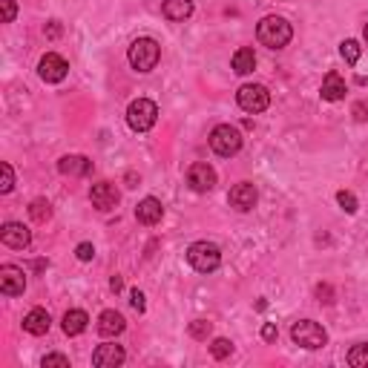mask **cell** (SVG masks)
I'll return each instance as SVG.
<instances>
[{"instance_id":"cell-24","label":"cell","mask_w":368,"mask_h":368,"mask_svg":"<svg viewBox=\"0 0 368 368\" xmlns=\"http://www.w3.org/2000/svg\"><path fill=\"white\" fill-rule=\"evenodd\" d=\"M339 55L346 58L348 66H354V64L360 61V55H362V46H360L357 41H342V43H339Z\"/></svg>"},{"instance_id":"cell-32","label":"cell","mask_w":368,"mask_h":368,"mask_svg":"<svg viewBox=\"0 0 368 368\" xmlns=\"http://www.w3.org/2000/svg\"><path fill=\"white\" fill-rule=\"evenodd\" d=\"M316 297H320V302L331 305V302H334V288H331L328 282H323V285H316Z\"/></svg>"},{"instance_id":"cell-17","label":"cell","mask_w":368,"mask_h":368,"mask_svg":"<svg viewBox=\"0 0 368 368\" xmlns=\"http://www.w3.org/2000/svg\"><path fill=\"white\" fill-rule=\"evenodd\" d=\"M124 328H127V323L118 311H101V316H98V334L101 337H118Z\"/></svg>"},{"instance_id":"cell-25","label":"cell","mask_w":368,"mask_h":368,"mask_svg":"<svg viewBox=\"0 0 368 368\" xmlns=\"http://www.w3.org/2000/svg\"><path fill=\"white\" fill-rule=\"evenodd\" d=\"M210 354H213V360H228L233 354V342L225 339V337H216L210 342Z\"/></svg>"},{"instance_id":"cell-37","label":"cell","mask_w":368,"mask_h":368,"mask_svg":"<svg viewBox=\"0 0 368 368\" xmlns=\"http://www.w3.org/2000/svg\"><path fill=\"white\" fill-rule=\"evenodd\" d=\"M262 337H265L267 342H274V339H277V325H274V323H267V325L262 328Z\"/></svg>"},{"instance_id":"cell-6","label":"cell","mask_w":368,"mask_h":368,"mask_svg":"<svg viewBox=\"0 0 368 368\" xmlns=\"http://www.w3.org/2000/svg\"><path fill=\"white\" fill-rule=\"evenodd\" d=\"M290 339L297 342V346L308 348V351H316V348H323L328 342V334H325V328L320 323L300 320V323H293V328H290Z\"/></svg>"},{"instance_id":"cell-23","label":"cell","mask_w":368,"mask_h":368,"mask_svg":"<svg viewBox=\"0 0 368 368\" xmlns=\"http://www.w3.org/2000/svg\"><path fill=\"white\" fill-rule=\"evenodd\" d=\"M29 216L35 219L38 225H46L49 219H52V205H49L46 199H35V202L29 205Z\"/></svg>"},{"instance_id":"cell-12","label":"cell","mask_w":368,"mask_h":368,"mask_svg":"<svg viewBox=\"0 0 368 368\" xmlns=\"http://www.w3.org/2000/svg\"><path fill=\"white\" fill-rule=\"evenodd\" d=\"M127 354L121 346H115V342H104V346H98L92 351V365L95 368H118V365H124Z\"/></svg>"},{"instance_id":"cell-22","label":"cell","mask_w":368,"mask_h":368,"mask_svg":"<svg viewBox=\"0 0 368 368\" xmlns=\"http://www.w3.org/2000/svg\"><path fill=\"white\" fill-rule=\"evenodd\" d=\"M233 72L236 75H251V72L256 69V55H253V49H236V55H233Z\"/></svg>"},{"instance_id":"cell-13","label":"cell","mask_w":368,"mask_h":368,"mask_svg":"<svg viewBox=\"0 0 368 368\" xmlns=\"http://www.w3.org/2000/svg\"><path fill=\"white\" fill-rule=\"evenodd\" d=\"M0 242H3L6 248L23 251V248H29L32 233H29V228H27V225H20V222H6L3 228H0Z\"/></svg>"},{"instance_id":"cell-30","label":"cell","mask_w":368,"mask_h":368,"mask_svg":"<svg viewBox=\"0 0 368 368\" xmlns=\"http://www.w3.org/2000/svg\"><path fill=\"white\" fill-rule=\"evenodd\" d=\"M41 365L43 368H69V357H64V354H46L41 360Z\"/></svg>"},{"instance_id":"cell-21","label":"cell","mask_w":368,"mask_h":368,"mask_svg":"<svg viewBox=\"0 0 368 368\" xmlns=\"http://www.w3.org/2000/svg\"><path fill=\"white\" fill-rule=\"evenodd\" d=\"M193 0H164L161 3V12H164V17L167 20H187L190 15H193Z\"/></svg>"},{"instance_id":"cell-4","label":"cell","mask_w":368,"mask_h":368,"mask_svg":"<svg viewBox=\"0 0 368 368\" xmlns=\"http://www.w3.org/2000/svg\"><path fill=\"white\" fill-rule=\"evenodd\" d=\"M242 133H239V127H233V124H219V127H213V133H210V150L216 153V156H225V159H230V156H236L239 150H242Z\"/></svg>"},{"instance_id":"cell-29","label":"cell","mask_w":368,"mask_h":368,"mask_svg":"<svg viewBox=\"0 0 368 368\" xmlns=\"http://www.w3.org/2000/svg\"><path fill=\"white\" fill-rule=\"evenodd\" d=\"M3 182H0V193H12V187H15V170H12V164L9 161H3Z\"/></svg>"},{"instance_id":"cell-35","label":"cell","mask_w":368,"mask_h":368,"mask_svg":"<svg viewBox=\"0 0 368 368\" xmlns=\"http://www.w3.org/2000/svg\"><path fill=\"white\" fill-rule=\"evenodd\" d=\"M130 302H133L135 311H144V293H141V290H133V293H130Z\"/></svg>"},{"instance_id":"cell-38","label":"cell","mask_w":368,"mask_h":368,"mask_svg":"<svg viewBox=\"0 0 368 368\" xmlns=\"http://www.w3.org/2000/svg\"><path fill=\"white\" fill-rule=\"evenodd\" d=\"M110 288H112V290L118 293L121 288H124V279H121V277H112V279H110Z\"/></svg>"},{"instance_id":"cell-10","label":"cell","mask_w":368,"mask_h":368,"mask_svg":"<svg viewBox=\"0 0 368 368\" xmlns=\"http://www.w3.org/2000/svg\"><path fill=\"white\" fill-rule=\"evenodd\" d=\"M187 184H190L196 193H210V190L216 187V170H213L210 164H205V161L193 164V167L187 170Z\"/></svg>"},{"instance_id":"cell-34","label":"cell","mask_w":368,"mask_h":368,"mask_svg":"<svg viewBox=\"0 0 368 368\" xmlns=\"http://www.w3.org/2000/svg\"><path fill=\"white\" fill-rule=\"evenodd\" d=\"M351 115H354L357 121H368V104H365V101H357V104L351 107Z\"/></svg>"},{"instance_id":"cell-7","label":"cell","mask_w":368,"mask_h":368,"mask_svg":"<svg viewBox=\"0 0 368 368\" xmlns=\"http://www.w3.org/2000/svg\"><path fill=\"white\" fill-rule=\"evenodd\" d=\"M236 101L244 112L259 115V112H265L267 107H271V92H267V87H262V84H244L236 92Z\"/></svg>"},{"instance_id":"cell-33","label":"cell","mask_w":368,"mask_h":368,"mask_svg":"<svg viewBox=\"0 0 368 368\" xmlns=\"http://www.w3.org/2000/svg\"><path fill=\"white\" fill-rule=\"evenodd\" d=\"M75 256H78L81 262H89V259L95 256V248H92V244H89V242H81V244H78V248H75Z\"/></svg>"},{"instance_id":"cell-3","label":"cell","mask_w":368,"mask_h":368,"mask_svg":"<svg viewBox=\"0 0 368 368\" xmlns=\"http://www.w3.org/2000/svg\"><path fill=\"white\" fill-rule=\"evenodd\" d=\"M127 58H130V66H133L135 72H153L156 64L161 61V46H159L153 38H138V41L130 46Z\"/></svg>"},{"instance_id":"cell-26","label":"cell","mask_w":368,"mask_h":368,"mask_svg":"<svg viewBox=\"0 0 368 368\" xmlns=\"http://www.w3.org/2000/svg\"><path fill=\"white\" fill-rule=\"evenodd\" d=\"M348 365L354 368H368V342H360L348 351Z\"/></svg>"},{"instance_id":"cell-15","label":"cell","mask_w":368,"mask_h":368,"mask_svg":"<svg viewBox=\"0 0 368 368\" xmlns=\"http://www.w3.org/2000/svg\"><path fill=\"white\" fill-rule=\"evenodd\" d=\"M135 219H138L141 225L153 228V225H159L161 219H164V205L159 199H153V196H147V199H141L138 207H135Z\"/></svg>"},{"instance_id":"cell-9","label":"cell","mask_w":368,"mask_h":368,"mask_svg":"<svg viewBox=\"0 0 368 368\" xmlns=\"http://www.w3.org/2000/svg\"><path fill=\"white\" fill-rule=\"evenodd\" d=\"M0 290H3L6 297H20V293L27 290V274H23V267H17V265L0 267Z\"/></svg>"},{"instance_id":"cell-36","label":"cell","mask_w":368,"mask_h":368,"mask_svg":"<svg viewBox=\"0 0 368 368\" xmlns=\"http://www.w3.org/2000/svg\"><path fill=\"white\" fill-rule=\"evenodd\" d=\"M43 35H46V38H58V35H61V23L52 20V23H49V27L43 29Z\"/></svg>"},{"instance_id":"cell-11","label":"cell","mask_w":368,"mask_h":368,"mask_svg":"<svg viewBox=\"0 0 368 368\" xmlns=\"http://www.w3.org/2000/svg\"><path fill=\"white\" fill-rule=\"evenodd\" d=\"M228 202H230V207H236L239 213H248V210H253V207H256L259 193H256V187H253L251 182H239V184L230 190Z\"/></svg>"},{"instance_id":"cell-1","label":"cell","mask_w":368,"mask_h":368,"mask_svg":"<svg viewBox=\"0 0 368 368\" xmlns=\"http://www.w3.org/2000/svg\"><path fill=\"white\" fill-rule=\"evenodd\" d=\"M256 38L262 46L267 49H285L293 38V29H290V23L279 15H267L259 20V27H256Z\"/></svg>"},{"instance_id":"cell-31","label":"cell","mask_w":368,"mask_h":368,"mask_svg":"<svg viewBox=\"0 0 368 368\" xmlns=\"http://www.w3.org/2000/svg\"><path fill=\"white\" fill-rule=\"evenodd\" d=\"M0 9H3V23H12L17 15V3L15 0H0Z\"/></svg>"},{"instance_id":"cell-2","label":"cell","mask_w":368,"mask_h":368,"mask_svg":"<svg viewBox=\"0 0 368 368\" xmlns=\"http://www.w3.org/2000/svg\"><path fill=\"white\" fill-rule=\"evenodd\" d=\"M187 262L193 271L199 274H213L219 265H222V251L213 242H193L187 248Z\"/></svg>"},{"instance_id":"cell-5","label":"cell","mask_w":368,"mask_h":368,"mask_svg":"<svg viewBox=\"0 0 368 368\" xmlns=\"http://www.w3.org/2000/svg\"><path fill=\"white\" fill-rule=\"evenodd\" d=\"M156 121H159V107H156V101H150V98H138V101H133L127 107V124L135 133L153 130Z\"/></svg>"},{"instance_id":"cell-28","label":"cell","mask_w":368,"mask_h":368,"mask_svg":"<svg viewBox=\"0 0 368 368\" xmlns=\"http://www.w3.org/2000/svg\"><path fill=\"white\" fill-rule=\"evenodd\" d=\"M210 331H213V325H210L207 320H196V323H190V337H193V339H207Z\"/></svg>"},{"instance_id":"cell-20","label":"cell","mask_w":368,"mask_h":368,"mask_svg":"<svg viewBox=\"0 0 368 368\" xmlns=\"http://www.w3.org/2000/svg\"><path fill=\"white\" fill-rule=\"evenodd\" d=\"M87 325H89V316H87L81 308H72V311L64 314V334H66V337H78V334H84Z\"/></svg>"},{"instance_id":"cell-8","label":"cell","mask_w":368,"mask_h":368,"mask_svg":"<svg viewBox=\"0 0 368 368\" xmlns=\"http://www.w3.org/2000/svg\"><path fill=\"white\" fill-rule=\"evenodd\" d=\"M38 75L46 81V84H61L66 75H69V64L66 58L55 55V52H46L38 64Z\"/></svg>"},{"instance_id":"cell-19","label":"cell","mask_w":368,"mask_h":368,"mask_svg":"<svg viewBox=\"0 0 368 368\" xmlns=\"http://www.w3.org/2000/svg\"><path fill=\"white\" fill-rule=\"evenodd\" d=\"M346 81H342V75L339 72H328V75L323 78V98L325 101H342V98H346Z\"/></svg>"},{"instance_id":"cell-39","label":"cell","mask_w":368,"mask_h":368,"mask_svg":"<svg viewBox=\"0 0 368 368\" xmlns=\"http://www.w3.org/2000/svg\"><path fill=\"white\" fill-rule=\"evenodd\" d=\"M362 35H365V43H368V23H365V29H362Z\"/></svg>"},{"instance_id":"cell-27","label":"cell","mask_w":368,"mask_h":368,"mask_svg":"<svg viewBox=\"0 0 368 368\" xmlns=\"http://www.w3.org/2000/svg\"><path fill=\"white\" fill-rule=\"evenodd\" d=\"M337 202H339V207L346 210V213H357V207H360V205H357V196H354L351 190H339V193H337Z\"/></svg>"},{"instance_id":"cell-18","label":"cell","mask_w":368,"mask_h":368,"mask_svg":"<svg viewBox=\"0 0 368 368\" xmlns=\"http://www.w3.org/2000/svg\"><path fill=\"white\" fill-rule=\"evenodd\" d=\"M58 170L64 176H89L92 173V161L87 156H64L58 161Z\"/></svg>"},{"instance_id":"cell-14","label":"cell","mask_w":368,"mask_h":368,"mask_svg":"<svg viewBox=\"0 0 368 368\" xmlns=\"http://www.w3.org/2000/svg\"><path fill=\"white\" fill-rule=\"evenodd\" d=\"M89 202L98 207V210H112L115 205H118V190H115V184L112 182H98V184H92V190H89Z\"/></svg>"},{"instance_id":"cell-16","label":"cell","mask_w":368,"mask_h":368,"mask_svg":"<svg viewBox=\"0 0 368 368\" xmlns=\"http://www.w3.org/2000/svg\"><path fill=\"white\" fill-rule=\"evenodd\" d=\"M49 325H52V320H49V314L43 308H32L27 316H23V331L32 334V337H43L49 331Z\"/></svg>"}]
</instances>
